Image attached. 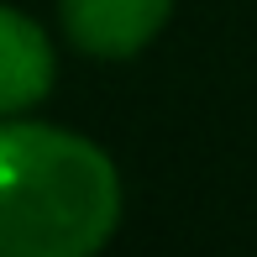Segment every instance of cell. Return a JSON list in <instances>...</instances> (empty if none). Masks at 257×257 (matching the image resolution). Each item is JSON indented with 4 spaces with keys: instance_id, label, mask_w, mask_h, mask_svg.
Returning a JSON list of instances; mask_svg holds the SVG:
<instances>
[{
    "instance_id": "6da1fadb",
    "label": "cell",
    "mask_w": 257,
    "mask_h": 257,
    "mask_svg": "<svg viewBox=\"0 0 257 257\" xmlns=\"http://www.w3.org/2000/svg\"><path fill=\"white\" fill-rule=\"evenodd\" d=\"M121 210V168L100 142L0 115V257H95Z\"/></svg>"
},
{
    "instance_id": "7a4b0ae2",
    "label": "cell",
    "mask_w": 257,
    "mask_h": 257,
    "mask_svg": "<svg viewBox=\"0 0 257 257\" xmlns=\"http://www.w3.org/2000/svg\"><path fill=\"white\" fill-rule=\"evenodd\" d=\"M168 16L173 0H58V27L68 48H79L84 58H105V63L153 48Z\"/></svg>"
},
{
    "instance_id": "3957f363",
    "label": "cell",
    "mask_w": 257,
    "mask_h": 257,
    "mask_svg": "<svg viewBox=\"0 0 257 257\" xmlns=\"http://www.w3.org/2000/svg\"><path fill=\"white\" fill-rule=\"evenodd\" d=\"M58 48L37 16L0 0V115H27L53 95Z\"/></svg>"
}]
</instances>
